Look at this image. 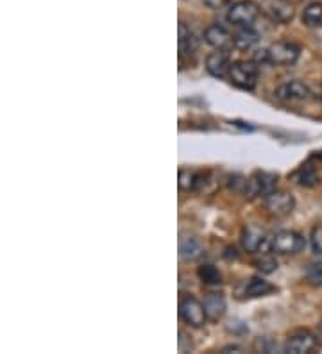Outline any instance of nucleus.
Listing matches in <instances>:
<instances>
[{"mask_svg": "<svg viewBox=\"0 0 322 354\" xmlns=\"http://www.w3.org/2000/svg\"><path fill=\"white\" fill-rule=\"evenodd\" d=\"M227 78L242 90H253L258 82V64L254 61H236L231 64Z\"/></svg>", "mask_w": 322, "mask_h": 354, "instance_id": "f257e3e1", "label": "nucleus"}, {"mask_svg": "<svg viewBox=\"0 0 322 354\" xmlns=\"http://www.w3.org/2000/svg\"><path fill=\"white\" fill-rule=\"evenodd\" d=\"M260 16V5L253 0H240L229 8L227 20L236 27H251Z\"/></svg>", "mask_w": 322, "mask_h": 354, "instance_id": "f03ea898", "label": "nucleus"}, {"mask_svg": "<svg viewBox=\"0 0 322 354\" xmlns=\"http://www.w3.org/2000/svg\"><path fill=\"white\" fill-rule=\"evenodd\" d=\"M274 252L277 255H297L306 247V240L295 231H279L271 240Z\"/></svg>", "mask_w": 322, "mask_h": 354, "instance_id": "7ed1b4c3", "label": "nucleus"}, {"mask_svg": "<svg viewBox=\"0 0 322 354\" xmlns=\"http://www.w3.org/2000/svg\"><path fill=\"white\" fill-rule=\"evenodd\" d=\"M268 63L288 67L294 64L301 56V47L290 43V41H277L268 47Z\"/></svg>", "mask_w": 322, "mask_h": 354, "instance_id": "20e7f679", "label": "nucleus"}, {"mask_svg": "<svg viewBox=\"0 0 322 354\" xmlns=\"http://www.w3.org/2000/svg\"><path fill=\"white\" fill-rule=\"evenodd\" d=\"M179 317L192 327H203L206 322V311L205 305L199 303L196 297H183L179 303Z\"/></svg>", "mask_w": 322, "mask_h": 354, "instance_id": "39448f33", "label": "nucleus"}, {"mask_svg": "<svg viewBox=\"0 0 322 354\" xmlns=\"http://www.w3.org/2000/svg\"><path fill=\"white\" fill-rule=\"evenodd\" d=\"M242 246L247 252H267L268 249H273V246L268 244L267 233L258 226H247L242 231Z\"/></svg>", "mask_w": 322, "mask_h": 354, "instance_id": "423d86ee", "label": "nucleus"}, {"mask_svg": "<svg viewBox=\"0 0 322 354\" xmlns=\"http://www.w3.org/2000/svg\"><path fill=\"white\" fill-rule=\"evenodd\" d=\"M277 185V176L268 172H256L249 181H247V190H245V196L247 197H267L268 193H273L276 190Z\"/></svg>", "mask_w": 322, "mask_h": 354, "instance_id": "0eeeda50", "label": "nucleus"}, {"mask_svg": "<svg viewBox=\"0 0 322 354\" xmlns=\"http://www.w3.org/2000/svg\"><path fill=\"white\" fill-rule=\"evenodd\" d=\"M262 10L276 23H288L295 16L294 4L288 0H265L262 4Z\"/></svg>", "mask_w": 322, "mask_h": 354, "instance_id": "6e6552de", "label": "nucleus"}, {"mask_svg": "<svg viewBox=\"0 0 322 354\" xmlns=\"http://www.w3.org/2000/svg\"><path fill=\"white\" fill-rule=\"evenodd\" d=\"M265 206H267L268 213L276 215V217H286L294 211L295 199L286 191L274 190L273 193L265 197Z\"/></svg>", "mask_w": 322, "mask_h": 354, "instance_id": "1a4fd4ad", "label": "nucleus"}, {"mask_svg": "<svg viewBox=\"0 0 322 354\" xmlns=\"http://www.w3.org/2000/svg\"><path fill=\"white\" fill-rule=\"evenodd\" d=\"M312 91L310 88L301 81H286L276 88V97L285 102H301L308 100Z\"/></svg>", "mask_w": 322, "mask_h": 354, "instance_id": "9d476101", "label": "nucleus"}, {"mask_svg": "<svg viewBox=\"0 0 322 354\" xmlns=\"http://www.w3.org/2000/svg\"><path fill=\"white\" fill-rule=\"evenodd\" d=\"M317 342V336L312 335L310 331H297L292 336H288V340L285 344V353L306 354L315 349Z\"/></svg>", "mask_w": 322, "mask_h": 354, "instance_id": "9b49d317", "label": "nucleus"}, {"mask_svg": "<svg viewBox=\"0 0 322 354\" xmlns=\"http://www.w3.org/2000/svg\"><path fill=\"white\" fill-rule=\"evenodd\" d=\"M177 32H179V38H177V45H179V58H185V56H194L199 49V40L194 34L188 25L185 22H179V27H177Z\"/></svg>", "mask_w": 322, "mask_h": 354, "instance_id": "f8f14e48", "label": "nucleus"}, {"mask_svg": "<svg viewBox=\"0 0 322 354\" xmlns=\"http://www.w3.org/2000/svg\"><path fill=\"white\" fill-rule=\"evenodd\" d=\"M206 70H208L214 78H226L227 73H229V70H231L229 56H227L222 49H217V52H211V54L206 58Z\"/></svg>", "mask_w": 322, "mask_h": 354, "instance_id": "ddd939ff", "label": "nucleus"}, {"mask_svg": "<svg viewBox=\"0 0 322 354\" xmlns=\"http://www.w3.org/2000/svg\"><path fill=\"white\" fill-rule=\"evenodd\" d=\"M205 41L208 45H211L214 49H227V47L233 43V38L231 34L222 27V25H218V23H214V25H209L206 27L205 31Z\"/></svg>", "mask_w": 322, "mask_h": 354, "instance_id": "4468645a", "label": "nucleus"}, {"mask_svg": "<svg viewBox=\"0 0 322 354\" xmlns=\"http://www.w3.org/2000/svg\"><path fill=\"white\" fill-rule=\"evenodd\" d=\"M203 305H205V311L208 320H218V318H222L224 314H226L227 306L226 299H224L222 295L209 294Z\"/></svg>", "mask_w": 322, "mask_h": 354, "instance_id": "2eb2a0df", "label": "nucleus"}, {"mask_svg": "<svg viewBox=\"0 0 322 354\" xmlns=\"http://www.w3.org/2000/svg\"><path fill=\"white\" fill-rule=\"evenodd\" d=\"M200 252H203V244L196 236H183L179 240V256L186 261L199 258Z\"/></svg>", "mask_w": 322, "mask_h": 354, "instance_id": "dca6fc26", "label": "nucleus"}, {"mask_svg": "<svg viewBox=\"0 0 322 354\" xmlns=\"http://www.w3.org/2000/svg\"><path fill=\"white\" fill-rule=\"evenodd\" d=\"M274 290H276V288H274L273 283H268L267 279H264V277L260 276L251 277L249 281H247V285H245V295H247V297H264V295L271 294V292Z\"/></svg>", "mask_w": 322, "mask_h": 354, "instance_id": "f3484780", "label": "nucleus"}, {"mask_svg": "<svg viewBox=\"0 0 322 354\" xmlns=\"http://www.w3.org/2000/svg\"><path fill=\"white\" fill-rule=\"evenodd\" d=\"M177 185H179V190L183 191H196L203 185V176L194 170H188V168H181Z\"/></svg>", "mask_w": 322, "mask_h": 354, "instance_id": "a211bd4d", "label": "nucleus"}, {"mask_svg": "<svg viewBox=\"0 0 322 354\" xmlns=\"http://www.w3.org/2000/svg\"><path fill=\"white\" fill-rule=\"evenodd\" d=\"M260 41V34L251 27H240V31L233 36V45L238 49H251Z\"/></svg>", "mask_w": 322, "mask_h": 354, "instance_id": "6ab92c4d", "label": "nucleus"}, {"mask_svg": "<svg viewBox=\"0 0 322 354\" xmlns=\"http://www.w3.org/2000/svg\"><path fill=\"white\" fill-rule=\"evenodd\" d=\"M303 23L308 27H322V4L321 2H312L304 8Z\"/></svg>", "mask_w": 322, "mask_h": 354, "instance_id": "aec40b11", "label": "nucleus"}, {"mask_svg": "<svg viewBox=\"0 0 322 354\" xmlns=\"http://www.w3.org/2000/svg\"><path fill=\"white\" fill-rule=\"evenodd\" d=\"M294 179L297 185H301V187H308V188L315 187V185L321 182V176H319L317 170H315L313 167H310V165L299 168V170L294 174Z\"/></svg>", "mask_w": 322, "mask_h": 354, "instance_id": "412c9836", "label": "nucleus"}, {"mask_svg": "<svg viewBox=\"0 0 322 354\" xmlns=\"http://www.w3.org/2000/svg\"><path fill=\"white\" fill-rule=\"evenodd\" d=\"M200 281L206 283V285H220L222 283V274L218 272V268L214 265H203L197 270Z\"/></svg>", "mask_w": 322, "mask_h": 354, "instance_id": "4be33fe9", "label": "nucleus"}, {"mask_svg": "<svg viewBox=\"0 0 322 354\" xmlns=\"http://www.w3.org/2000/svg\"><path fill=\"white\" fill-rule=\"evenodd\" d=\"M306 279H308L310 285L313 286H322V263L321 261H313L306 267Z\"/></svg>", "mask_w": 322, "mask_h": 354, "instance_id": "5701e85b", "label": "nucleus"}, {"mask_svg": "<svg viewBox=\"0 0 322 354\" xmlns=\"http://www.w3.org/2000/svg\"><path fill=\"white\" fill-rule=\"evenodd\" d=\"M254 265H256V268H258L262 274H273L277 270L276 258H273V256H268V255H265V256H262L260 259H256V263Z\"/></svg>", "mask_w": 322, "mask_h": 354, "instance_id": "b1692460", "label": "nucleus"}, {"mask_svg": "<svg viewBox=\"0 0 322 354\" xmlns=\"http://www.w3.org/2000/svg\"><path fill=\"white\" fill-rule=\"evenodd\" d=\"M310 240H312L313 252H315V255H319V256H322V226L313 227Z\"/></svg>", "mask_w": 322, "mask_h": 354, "instance_id": "393cba45", "label": "nucleus"}, {"mask_svg": "<svg viewBox=\"0 0 322 354\" xmlns=\"http://www.w3.org/2000/svg\"><path fill=\"white\" fill-rule=\"evenodd\" d=\"M253 61L256 64L260 63H268V50L267 49H262V50H256L253 54Z\"/></svg>", "mask_w": 322, "mask_h": 354, "instance_id": "a878e982", "label": "nucleus"}, {"mask_svg": "<svg viewBox=\"0 0 322 354\" xmlns=\"http://www.w3.org/2000/svg\"><path fill=\"white\" fill-rule=\"evenodd\" d=\"M231 0H203V4L211 8V10H220L224 5H227Z\"/></svg>", "mask_w": 322, "mask_h": 354, "instance_id": "bb28decb", "label": "nucleus"}, {"mask_svg": "<svg viewBox=\"0 0 322 354\" xmlns=\"http://www.w3.org/2000/svg\"><path fill=\"white\" fill-rule=\"evenodd\" d=\"M220 353H222V354H231V353L240 354V353H244V349H242V347H238V345H227V347H224Z\"/></svg>", "mask_w": 322, "mask_h": 354, "instance_id": "cd10ccee", "label": "nucleus"}, {"mask_svg": "<svg viewBox=\"0 0 322 354\" xmlns=\"http://www.w3.org/2000/svg\"><path fill=\"white\" fill-rule=\"evenodd\" d=\"M315 336H317L319 344H322V322L317 326V333H315Z\"/></svg>", "mask_w": 322, "mask_h": 354, "instance_id": "c85d7f7f", "label": "nucleus"}, {"mask_svg": "<svg viewBox=\"0 0 322 354\" xmlns=\"http://www.w3.org/2000/svg\"><path fill=\"white\" fill-rule=\"evenodd\" d=\"M288 2H292V4H295V2H299V0H288Z\"/></svg>", "mask_w": 322, "mask_h": 354, "instance_id": "c756f323", "label": "nucleus"}]
</instances>
